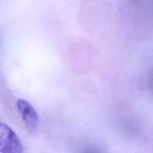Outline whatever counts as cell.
<instances>
[{
    "label": "cell",
    "mask_w": 153,
    "mask_h": 153,
    "mask_svg": "<svg viewBox=\"0 0 153 153\" xmlns=\"http://www.w3.org/2000/svg\"><path fill=\"white\" fill-rule=\"evenodd\" d=\"M23 152V144L15 132L7 125L0 123V153Z\"/></svg>",
    "instance_id": "6da1fadb"
},
{
    "label": "cell",
    "mask_w": 153,
    "mask_h": 153,
    "mask_svg": "<svg viewBox=\"0 0 153 153\" xmlns=\"http://www.w3.org/2000/svg\"><path fill=\"white\" fill-rule=\"evenodd\" d=\"M17 106L26 130L30 133L35 132L38 129L39 118L33 106L24 99L17 100Z\"/></svg>",
    "instance_id": "7a4b0ae2"
}]
</instances>
